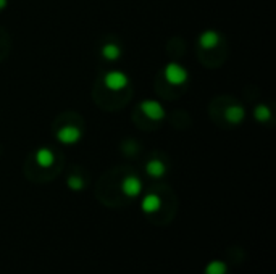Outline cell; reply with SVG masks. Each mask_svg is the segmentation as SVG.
<instances>
[{"mask_svg": "<svg viewBox=\"0 0 276 274\" xmlns=\"http://www.w3.org/2000/svg\"><path fill=\"white\" fill-rule=\"evenodd\" d=\"M254 116H255L257 121L267 123L270 118H272V112H270V108L267 105H257L255 107V112H254Z\"/></svg>", "mask_w": 276, "mask_h": 274, "instance_id": "7c38bea8", "label": "cell"}, {"mask_svg": "<svg viewBox=\"0 0 276 274\" xmlns=\"http://www.w3.org/2000/svg\"><path fill=\"white\" fill-rule=\"evenodd\" d=\"M57 139L65 145H73L81 139V131L76 126H63L57 131Z\"/></svg>", "mask_w": 276, "mask_h": 274, "instance_id": "277c9868", "label": "cell"}, {"mask_svg": "<svg viewBox=\"0 0 276 274\" xmlns=\"http://www.w3.org/2000/svg\"><path fill=\"white\" fill-rule=\"evenodd\" d=\"M121 191L128 197H138V195L142 192V182L138 178V176H126V178L121 181Z\"/></svg>", "mask_w": 276, "mask_h": 274, "instance_id": "5b68a950", "label": "cell"}, {"mask_svg": "<svg viewBox=\"0 0 276 274\" xmlns=\"http://www.w3.org/2000/svg\"><path fill=\"white\" fill-rule=\"evenodd\" d=\"M145 171L149 176H152V178H162V176L166 173V166L163 161L155 158V160H150L149 163H147Z\"/></svg>", "mask_w": 276, "mask_h": 274, "instance_id": "30bf717a", "label": "cell"}, {"mask_svg": "<svg viewBox=\"0 0 276 274\" xmlns=\"http://www.w3.org/2000/svg\"><path fill=\"white\" fill-rule=\"evenodd\" d=\"M128 84H130V79L125 73L121 71H110V73L105 74V86L110 90H121L125 89Z\"/></svg>", "mask_w": 276, "mask_h": 274, "instance_id": "3957f363", "label": "cell"}, {"mask_svg": "<svg viewBox=\"0 0 276 274\" xmlns=\"http://www.w3.org/2000/svg\"><path fill=\"white\" fill-rule=\"evenodd\" d=\"M34 160H36V163H37V165H39L41 168H49V166L54 165L55 155H54V152H52L50 148L42 147V148H39V150L36 152Z\"/></svg>", "mask_w": 276, "mask_h": 274, "instance_id": "52a82bcc", "label": "cell"}, {"mask_svg": "<svg viewBox=\"0 0 276 274\" xmlns=\"http://www.w3.org/2000/svg\"><path fill=\"white\" fill-rule=\"evenodd\" d=\"M244 118H246V110H244L242 105H231L224 110V120L231 123V125H237Z\"/></svg>", "mask_w": 276, "mask_h": 274, "instance_id": "8992f818", "label": "cell"}, {"mask_svg": "<svg viewBox=\"0 0 276 274\" xmlns=\"http://www.w3.org/2000/svg\"><path fill=\"white\" fill-rule=\"evenodd\" d=\"M165 79L171 86H181V84L188 81V71L179 63H168L165 67Z\"/></svg>", "mask_w": 276, "mask_h": 274, "instance_id": "6da1fadb", "label": "cell"}, {"mask_svg": "<svg viewBox=\"0 0 276 274\" xmlns=\"http://www.w3.org/2000/svg\"><path fill=\"white\" fill-rule=\"evenodd\" d=\"M7 3H8V0H0V10L5 8V6H7Z\"/></svg>", "mask_w": 276, "mask_h": 274, "instance_id": "9a60e30c", "label": "cell"}, {"mask_svg": "<svg viewBox=\"0 0 276 274\" xmlns=\"http://www.w3.org/2000/svg\"><path fill=\"white\" fill-rule=\"evenodd\" d=\"M142 211L144 213H155L160 206H162V200L157 194H149L142 199Z\"/></svg>", "mask_w": 276, "mask_h": 274, "instance_id": "9c48e42d", "label": "cell"}, {"mask_svg": "<svg viewBox=\"0 0 276 274\" xmlns=\"http://www.w3.org/2000/svg\"><path fill=\"white\" fill-rule=\"evenodd\" d=\"M67 184H68L69 189H71V191H81V189L84 187V181H82L79 176L73 174V176H69V178L67 179Z\"/></svg>", "mask_w": 276, "mask_h": 274, "instance_id": "5bb4252c", "label": "cell"}, {"mask_svg": "<svg viewBox=\"0 0 276 274\" xmlns=\"http://www.w3.org/2000/svg\"><path fill=\"white\" fill-rule=\"evenodd\" d=\"M140 112H142L147 118H150L153 121H162L165 118V108L160 105L157 100H144L140 102Z\"/></svg>", "mask_w": 276, "mask_h": 274, "instance_id": "7a4b0ae2", "label": "cell"}, {"mask_svg": "<svg viewBox=\"0 0 276 274\" xmlns=\"http://www.w3.org/2000/svg\"><path fill=\"white\" fill-rule=\"evenodd\" d=\"M228 268L226 265H224L223 262H211L207 265V268H205V274H226Z\"/></svg>", "mask_w": 276, "mask_h": 274, "instance_id": "4fadbf2b", "label": "cell"}, {"mask_svg": "<svg viewBox=\"0 0 276 274\" xmlns=\"http://www.w3.org/2000/svg\"><path fill=\"white\" fill-rule=\"evenodd\" d=\"M199 44H201L202 49H215L218 44H220V34L216 31H205L199 37Z\"/></svg>", "mask_w": 276, "mask_h": 274, "instance_id": "ba28073f", "label": "cell"}, {"mask_svg": "<svg viewBox=\"0 0 276 274\" xmlns=\"http://www.w3.org/2000/svg\"><path fill=\"white\" fill-rule=\"evenodd\" d=\"M120 55H121V50H120V47L117 44H105L104 47H102V57L108 62L118 60Z\"/></svg>", "mask_w": 276, "mask_h": 274, "instance_id": "8fae6325", "label": "cell"}]
</instances>
